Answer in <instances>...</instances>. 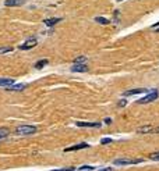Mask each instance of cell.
<instances>
[{
  "label": "cell",
  "instance_id": "3957f363",
  "mask_svg": "<svg viewBox=\"0 0 159 171\" xmlns=\"http://www.w3.org/2000/svg\"><path fill=\"white\" fill-rule=\"evenodd\" d=\"M158 96H159L158 90H156V89H153L152 92H151V93H148L145 97L140 99V100H138V103H140V104H146V103H151V101L156 100V99H158Z\"/></svg>",
  "mask_w": 159,
  "mask_h": 171
},
{
  "label": "cell",
  "instance_id": "5bb4252c",
  "mask_svg": "<svg viewBox=\"0 0 159 171\" xmlns=\"http://www.w3.org/2000/svg\"><path fill=\"white\" fill-rule=\"evenodd\" d=\"M95 22H98V24H102V25H108V24H109V19L105 18V17H95Z\"/></svg>",
  "mask_w": 159,
  "mask_h": 171
},
{
  "label": "cell",
  "instance_id": "ffe728a7",
  "mask_svg": "<svg viewBox=\"0 0 159 171\" xmlns=\"http://www.w3.org/2000/svg\"><path fill=\"white\" fill-rule=\"evenodd\" d=\"M113 140L110 139V138H103V139H101V143L102 145H108V143H112Z\"/></svg>",
  "mask_w": 159,
  "mask_h": 171
},
{
  "label": "cell",
  "instance_id": "8fae6325",
  "mask_svg": "<svg viewBox=\"0 0 159 171\" xmlns=\"http://www.w3.org/2000/svg\"><path fill=\"white\" fill-rule=\"evenodd\" d=\"M25 83H18V85H11V86H8L7 90H10V92H20V90H22V89H25Z\"/></svg>",
  "mask_w": 159,
  "mask_h": 171
},
{
  "label": "cell",
  "instance_id": "e0dca14e",
  "mask_svg": "<svg viewBox=\"0 0 159 171\" xmlns=\"http://www.w3.org/2000/svg\"><path fill=\"white\" fill-rule=\"evenodd\" d=\"M85 61H87V57L80 56V57H78V58L76 60V63H74V64H85Z\"/></svg>",
  "mask_w": 159,
  "mask_h": 171
},
{
  "label": "cell",
  "instance_id": "ba28073f",
  "mask_svg": "<svg viewBox=\"0 0 159 171\" xmlns=\"http://www.w3.org/2000/svg\"><path fill=\"white\" fill-rule=\"evenodd\" d=\"M25 3V0H6L4 4L7 7H15V6H22Z\"/></svg>",
  "mask_w": 159,
  "mask_h": 171
},
{
  "label": "cell",
  "instance_id": "83f0119b",
  "mask_svg": "<svg viewBox=\"0 0 159 171\" xmlns=\"http://www.w3.org/2000/svg\"><path fill=\"white\" fill-rule=\"evenodd\" d=\"M117 1H120V0H117Z\"/></svg>",
  "mask_w": 159,
  "mask_h": 171
},
{
  "label": "cell",
  "instance_id": "4fadbf2b",
  "mask_svg": "<svg viewBox=\"0 0 159 171\" xmlns=\"http://www.w3.org/2000/svg\"><path fill=\"white\" fill-rule=\"evenodd\" d=\"M60 21H62V18H49V19H45L43 22L48 26H53V25H56L57 22H60Z\"/></svg>",
  "mask_w": 159,
  "mask_h": 171
},
{
  "label": "cell",
  "instance_id": "8992f818",
  "mask_svg": "<svg viewBox=\"0 0 159 171\" xmlns=\"http://www.w3.org/2000/svg\"><path fill=\"white\" fill-rule=\"evenodd\" d=\"M76 124L78 127H84V128H101L102 125L99 122H84V121H78Z\"/></svg>",
  "mask_w": 159,
  "mask_h": 171
},
{
  "label": "cell",
  "instance_id": "7402d4cb",
  "mask_svg": "<svg viewBox=\"0 0 159 171\" xmlns=\"http://www.w3.org/2000/svg\"><path fill=\"white\" fill-rule=\"evenodd\" d=\"M74 167H66V168H60V170H53V171H74Z\"/></svg>",
  "mask_w": 159,
  "mask_h": 171
},
{
  "label": "cell",
  "instance_id": "44dd1931",
  "mask_svg": "<svg viewBox=\"0 0 159 171\" xmlns=\"http://www.w3.org/2000/svg\"><path fill=\"white\" fill-rule=\"evenodd\" d=\"M80 170L81 171H92L94 167H91V165H83V167H80Z\"/></svg>",
  "mask_w": 159,
  "mask_h": 171
},
{
  "label": "cell",
  "instance_id": "cb8c5ba5",
  "mask_svg": "<svg viewBox=\"0 0 159 171\" xmlns=\"http://www.w3.org/2000/svg\"><path fill=\"white\" fill-rule=\"evenodd\" d=\"M119 104H120V106H124V104H126V100H120V103H119Z\"/></svg>",
  "mask_w": 159,
  "mask_h": 171
},
{
  "label": "cell",
  "instance_id": "5b68a950",
  "mask_svg": "<svg viewBox=\"0 0 159 171\" xmlns=\"http://www.w3.org/2000/svg\"><path fill=\"white\" fill-rule=\"evenodd\" d=\"M145 92H148V89H145V88H137V89H131V90H126V92L123 93V96H124V97H127V96L140 95V93H145Z\"/></svg>",
  "mask_w": 159,
  "mask_h": 171
},
{
  "label": "cell",
  "instance_id": "4316f807",
  "mask_svg": "<svg viewBox=\"0 0 159 171\" xmlns=\"http://www.w3.org/2000/svg\"><path fill=\"white\" fill-rule=\"evenodd\" d=\"M155 26H159V22H156V24H153V28H155Z\"/></svg>",
  "mask_w": 159,
  "mask_h": 171
},
{
  "label": "cell",
  "instance_id": "30bf717a",
  "mask_svg": "<svg viewBox=\"0 0 159 171\" xmlns=\"http://www.w3.org/2000/svg\"><path fill=\"white\" fill-rule=\"evenodd\" d=\"M87 147H89L88 143H78V145H76V146L67 147V149H66V152H71V150H81V149H87Z\"/></svg>",
  "mask_w": 159,
  "mask_h": 171
},
{
  "label": "cell",
  "instance_id": "9c48e42d",
  "mask_svg": "<svg viewBox=\"0 0 159 171\" xmlns=\"http://www.w3.org/2000/svg\"><path fill=\"white\" fill-rule=\"evenodd\" d=\"M11 85H14V79H11V78H0V86L8 88Z\"/></svg>",
  "mask_w": 159,
  "mask_h": 171
},
{
  "label": "cell",
  "instance_id": "52a82bcc",
  "mask_svg": "<svg viewBox=\"0 0 159 171\" xmlns=\"http://www.w3.org/2000/svg\"><path fill=\"white\" fill-rule=\"evenodd\" d=\"M71 71L73 72H87L88 67L85 64H73L71 65Z\"/></svg>",
  "mask_w": 159,
  "mask_h": 171
},
{
  "label": "cell",
  "instance_id": "7c38bea8",
  "mask_svg": "<svg viewBox=\"0 0 159 171\" xmlns=\"http://www.w3.org/2000/svg\"><path fill=\"white\" fill-rule=\"evenodd\" d=\"M138 133H149V132H153V128L151 125H145V127H141L137 129Z\"/></svg>",
  "mask_w": 159,
  "mask_h": 171
},
{
  "label": "cell",
  "instance_id": "2e32d148",
  "mask_svg": "<svg viewBox=\"0 0 159 171\" xmlns=\"http://www.w3.org/2000/svg\"><path fill=\"white\" fill-rule=\"evenodd\" d=\"M49 63V61H48V60H41V61H38V63L35 64V68H42V67H45V65H46V64Z\"/></svg>",
  "mask_w": 159,
  "mask_h": 171
},
{
  "label": "cell",
  "instance_id": "ac0fdd59",
  "mask_svg": "<svg viewBox=\"0 0 159 171\" xmlns=\"http://www.w3.org/2000/svg\"><path fill=\"white\" fill-rule=\"evenodd\" d=\"M13 50V47L11 46H7V47H0V54L1 53H8V51Z\"/></svg>",
  "mask_w": 159,
  "mask_h": 171
},
{
  "label": "cell",
  "instance_id": "484cf974",
  "mask_svg": "<svg viewBox=\"0 0 159 171\" xmlns=\"http://www.w3.org/2000/svg\"><path fill=\"white\" fill-rule=\"evenodd\" d=\"M153 132L158 133V132H159V127H158V128H153Z\"/></svg>",
  "mask_w": 159,
  "mask_h": 171
},
{
  "label": "cell",
  "instance_id": "9a60e30c",
  "mask_svg": "<svg viewBox=\"0 0 159 171\" xmlns=\"http://www.w3.org/2000/svg\"><path fill=\"white\" fill-rule=\"evenodd\" d=\"M8 133H10V131H8L7 128H0V139L7 138V136H8Z\"/></svg>",
  "mask_w": 159,
  "mask_h": 171
},
{
  "label": "cell",
  "instance_id": "7a4b0ae2",
  "mask_svg": "<svg viewBox=\"0 0 159 171\" xmlns=\"http://www.w3.org/2000/svg\"><path fill=\"white\" fill-rule=\"evenodd\" d=\"M142 160L141 158H117L113 161V164L115 165H128V164H138L141 163Z\"/></svg>",
  "mask_w": 159,
  "mask_h": 171
},
{
  "label": "cell",
  "instance_id": "277c9868",
  "mask_svg": "<svg viewBox=\"0 0 159 171\" xmlns=\"http://www.w3.org/2000/svg\"><path fill=\"white\" fill-rule=\"evenodd\" d=\"M36 43H38V40H36L35 38H29L27 42H24V43L20 46V49H21V50H28V49L35 47V46H36Z\"/></svg>",
  "mask_w": 159,
  "mask_h": 171
},
{
  "label": "cell",
  "instance_id": "d6986e66",
  "mask_svg": "<svg viewBox=\"0 0 159 171\" xmlns=\"http://www.w3.org/2000/svg\"><path fill=\"white\" fill-rule=\"evenodd\" d=\"M151 160H155V161H159V152H156V153H152L151 156Z\"/></svg>",
  "mask_w": 159,
  "mask_h": 171
},
{
  "label": "cell",
  "instance_id": "603a6c76",
  "mask_svg": "<svg viewBox=\"0 0 159 171\" xmlns=\"http://www.w3.org/2000/svg\"><path fill=\"white\" fill-rule=\"evenodd\" d=\"M99 171H115L113 168H102V170H99Z\"/></svg>",
  "mask_w": 159,
  "mask_h": 171
},
{
  "label": "cell",
  "instance_id": "d4e9b609",
  "mask_svg": "<svg viewBox=\"0 0 159 171\" xmlns=\"http://www.w3.org/2000/svg\"><path fill=\"white\" fill-rule=\"evenodd\" d=\"M105 122H106V124H110V122H112V120H110V118H106V120H105Z\"/></svg>",
  "mask_w": 159,
  "mask_h": 171
},
{
  "label": "cell",
  "instance_id": "6da1fadb",
  "mask_svg": "<svg viewBox=\"0 0 159 171\" xmlns=\"http://www.w3.org/2000/svg\"><path fill=\"white\" fill-rule=\"evenodd\" d=\"M36 131H38V128L34 125H20L15 128V133H18V135H32Z\"/></svg>",
  "mask_w": 159,
  "mask_h": 171
}]
</instances>
